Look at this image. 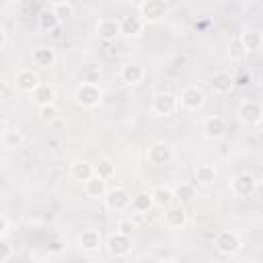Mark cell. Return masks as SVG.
I'll use <instances>...</instances> for the list:
<instances>
[{"instance_id": "27", "label": "cell", "mask_w": 263, "mask_h": 263, "mask_svg": "<svg viewBox=\"0 0 263 263\" xmlns=\"http://www.w3.org/2000/svg\"><path fill=\"white\" fill-rule=\"evenodd\" d=\"M33 99H35V103H37L39 107L51 105V103H55V88H53L51 84H41V86L33 92Z\"/></svg>"}, {"instance_id": "35", "label": "cell", "mask_w": 263, "mask_h": 263, "mask_svg": "<svg viewBox=\"0 0 263 263\" xmlns=\"http://www.w3.org/2000/svg\"><path fill=\"white\" fill-rule=\"evenodd\" d=\"M10 218L6 216V214H2L0 216V238H8V234H10Z\"/></svg>"}, {"instance_id": "32", "label": "cell", "mask_w": 263, "mask_h": 263, "mask_svg": "<svg viewBox=\"0 0 263 263\" xmlns=\"http://www.w3.org/2000/svg\"><path fill=\"white\" fill-rule=\"evenodd\" d=\"M37 115H39V119H41L43 123H53V121L60 117V107H58L55 103H51V105H43V107H39Z\"/></svg>"}, {"instance_id": "14", "label": "cell", "mask_w": 263, "mask_h": 263, "mask_svg": "<svg viewBox=\"0 0 263 263\" xmlns=\"http://www.w3.org/2000/svg\"><path fill=\"white\" fill-rule=\"evenodd\" d=\"M76 245H78V249L84 251V253H95V251H99L101 245H103L101 230H97V228H86V230H82V232L78 234V238H76Z\"/></svg>"}, {"instance_id": "29", "label": "cell", "mask_w": 263, "mask_h": 263, "mask_svg": "<svg viewBox=\"0 0 263 263\" xmlns=\"http://www.w3.org/2000/svg\"><path fill=\"white\" fill-rule=\"evenodd\" d=\"M95 175L97 177H101V179H111L113 175H115V162L111 160V158H107V156H103L97 164H95Z\"/></svg>"}, {"instance_id": "31", "label": "cell", "mask_w": 263, "mask_h": 263, "mask_svg": "<svg viewBox=\"0 0 263 263\" xmlns=\"http://www.w3.org/2000/svg\"><path fill=\"white\" fill-rule=\"evenodd\" d=\"M37 18H39V27H41L43 31H51V29H55V27H58V23H60V18L53 14V10H51V8L41 10Z\"/></svg>"}, {"instance_id": "30", "label": "cell", "mask_w": 263, "mask_h": 263, "mask_svg": "<svg viewBox=\"0 0 263 263\" xmlns=\"http://www.w3.org/2000/svg\"><path fill=\"white\" fill-rule=\"evenodd\" d=\"M49 8L53 10V14H55L60 21H66V18L74 16V4H72V2H68V0H60V2H53Z\"/></svg>"}, {"instance_id": "37", "label": "cell", "mask_w": 263, "mask_h": 263, "mask_svg": "<svg viewBox=\"0 0 263 263\" xmlns=\"http://www.w3.org/2000/svg\"><path fill=\"white\" fill-rule=\"evenodd\" d=\"M234 84H238V86H249L251 84V74L247 72V74H240L238 78H234Z\"/></svg>"}, {"instance_id": "10", "label": "cell", "mask_w": 263, "mask_h": 263, "mask_svg": "<svg viewBox=\"0 0 263 263\" xmlns=\"http://www.w3.org/2000/svg\"><path fill=\"white\" fill-rule=\"evenodd\" d=\"M226 132H228V123L222 115H210L201 123V134L208 140H220L226 136Z\"/></svg>"}, {"instance_id": "19", "label": "cell", "mask_w": 263, "mask_h": 263, "mask_svg": "<svg viewBox=\"0 0 263 263\" xmlns=\"http://www.w3.org/2000/svg\"><path fill=\"white\" fill-rule=\"evenodd\" d=\"M187 220H189V216H187L183 205H171V208L164 210V224L168 228H175V230L183 228L187 224Z\"/></svg>"}, {"instance_id": "2", "label": "cell", "mask_w": 263, "mask_h": 263, "mask_svg": "<svg viewBox=\"0 0 263 263\" xmlns=\"http://www.w3.org/2000/svg\"><path fill=\"white\" fill-rule=\"evenodd\" d=\"M179 107H181L179 97L175 92H168V90L154 92V97L150 101V113L154 117H171L173 113H177Z\"/></svg>"}, {"instance_id": "18", "label": "cell", "mask_w": 263, "mask_h": 263, "mask_svg": "<svg viewBox=\"0 0 263 263\" xmlns=\"http://www.w3.org/2000/svg\"><path fill=\"white\" fill-rule=\"evenodd\" d=\"M55 60H58V55H55V49L51 45H39L33 49V64L37 68H43V70L51 68L55 64Z\"/></svg>"}, {"instance_id": "8", "label": "cell", "mask_w": 263, "mask_h": 263, "mask_svg": "<svg viewBox=\"0 0 263 263\" xmlns=\"http://www.w3.org/2000/svg\"><path fill=\"white\" fill-rule=\"evenodd\" d=\"M41 84L43 82H41L39 74L33 68H21L14 74V86H16V90H21L25 95H33Z\"/></svg>"}, {"instance_id": "21", "label": "cell", "mask_w": 263, "mask_h": 263, "mask_svg": "<svg viewBox=\"0 0 263 263\" xmlns=\"http://www.w3.org/2000/svg\"><path fill=\"white\" fill-rule=\"evenodd\" d=\"M70 175H72L74 181L86 183L88 179L95 177V164H90L88 160H74L72 166H70Z\"/></svg>"}, {"instance_id": "5", "label": "cell", "mask_w": 263, "mask_h": 263, "mask_svg": "<svg viewBox=\"0 0 263 263\" xmlns=\"http://www.w3.org/2000/svg\"><path fill=\"white\" fill-rule=\"evenodd\" d=\"M179 97V105L187 111H197L205 105V92L201 86L197 84H187L181 88V92L177 95Z\"/></svg>"}, {"instance_id": "34", "label": "cell", "mask_w": 263, "mask_h": 263, "mask_svg": "<svg viewBox=\"0 0 263 263\" xmlns=\"http://www.w3.org/2000/svg\"><path fill=\"white\" fill-rule=\"evenodd\" d=\"M14 255V249L8 238H0V263H8L10 257Z\"/></svg>"}, {"instance_id": "33", "label": "cell", "mask_w": 263, "mask_h": 263, "mask_svg": "<svg viewBox=\"0 0 263 263\" xmlns=\"http://www.w3.org/2000/svg\"><path fill=\"white\" fill-rule=\"evenodd\" d=\"M226 53H228V58L230 60H242L245 55H247V49L242 47V43H240V37H234L230 43H228V49H226Z\"/></svg>"}, {"instance_id": "15", "label": "cell", "mask_w": 263, "mask_h": 263, "mask_svg": "<svg viewBox=\"0 0 263 263\" xmlns=\"http://www.w3.org/2000/svg\"><path fill=\"white\" fill-rule=\"evenodd\" d=\"M210 86H212V90H214L216 95H228L236 84H234V76H232L230 72H226V70H218V72L212 74V78H210Z\"/></svg>"}, {"instance_id": "16", "label": "cell", "mask_w": 263, "mask_h": 263, "mask_svg": "<svg viewBox=\"0 0 263 263\" xmlns=\"http://www.w3.org/2000/svg\"><path fill=\"white\" fill-rule=\"evenodd\" d=\"M144 76H146L144 68H142L140 64H134V62L123 64L121 70H119V78H121V82L127 84V86H138V84H142Z\"/></svg>"}, {"instance_id": "25", "label": "cell", "mask_w": 263, "mask_h": 263, "mask_svg": "<svg viewBox=\"0 0 263 263\" xmlns=\"http://www.w3.org/2000/svg\"><path fill=\"white\" fill-rule=\"evenodd\" d=\"M154 205H156V203H154L152 191H140V193H136L134 199H132V210L138 212V214H146V212H150Z\"/></svg>"}, {"instance_id": "39", "label": "cell", "mask_w": 263, "mask_h": 263, "mask_svg": "<svg viewBox=\"0 0 263 263\" xmlns=\"http://www.w3.org/2000/svg\"><path fill=\"white\" fill-rule=\"evenodd\" d=\"M0 47H2V49L6 47V29H4V27L0 29Z\"/></svg>"}, {"instance_id": "26", "label": "cell", "mask_w": 263, "mask_h": 263, "mask_svg": "<svg viewBox=\"0 0 263 263\" xmlns=\"http://www.w3.org/2000/svg\"><path fill=\"white\" fill-rule=\"evenodd\" d=\"M173 193H175V199L179 201V205H185L189 201H193L195 197V185L191 183H179L173 187Z\"/></svg>"}, {"instance_id": "9", "label": "cell", "mask_w": 263, "mask_h": 263, "mask_svg": "<svg viewBox=\"0 0 263 263\" xmlns=\"http://www.w3.org/2000/svg\"><path fill=\"white\" fill-rule=\"evenodd\" d=\"M175 158V150L171 144L166 142H154L148 146L146 150V160L150 164H156V166H162V164H168L171 160Z\"/></svg>"}, {"instance_id": "13", "label": "cell", "mask_w": 263, "mask_h": 263, "mask_svg": "<svg viewBox=\"0 0 263 263\" xmlns=\"http://www.w3.org/2000/svg\"><path fill=\"white\" fill-rule=\"evenodd\" d=\"M95 33L103 41H113L117 35H121V21L119 18H111V16L99 18L97 25H95Z\"/></svg>"}, {"instance_id": "41", "label": "cell", "mask_w": 263, "mask_h": 263, "mask_svg": "<svg viewBox=\"0 0 263 263\" xmlns=\"http://www.w3.org/2000/svg\"><path fill=\"white\" fill-rule=\"evenodd\" d=\"M261 51H263V45H261Z\"/></svg>"}, {"instance_id": "4", "label": "cell", "mask_w": 263, "mask_h": 263, "mask_svg": "<svg viewBox=\"0 0 263 263\" xmlns=\"http://www.w3.org/2000/svg\"><path fill=\"white\" fill-rule=\"evenodd\" d=\"M240 247H242V240L234 230H220L214 236V249L224 257L236 255L240 251Z\"/></svg>"}, {"instance_id": "28", "label": "cell", "mask_w": 263, "mask_h": 263, "mask_svg": "<svg viewBox=\"0 0 263 263\" xmlns=\"http://www.w3.org/2000/svg\"><path fill=\"white\" fill-rule=\"evenodd\" d=\"M21 142H23V132L18 127H6L2 132V146L4 148L12 150V148L21 146Z\"/></svg>"}, {"instance_id": "3", "label": "cell", "mask_w": 263, "mask_h": 263, "mask_svg": "<svg viewBox=\"0 0 263 263\" xmlns=\"http://www.w3.org/2000/svg\"><path fill=\"white\" fill-rule=\"evenodd\" d=\"M168 4L162 0H144L138 4V14L146 25H156L164 21V16H168Z\"/></svg>"}, {"instance_id": "1", "label": "cell", "mask_w": 263, "mask_h": 263, "mask_svg": "<svg viewBox=\"0 0 263 263\" xmlns=\"http://www.w3.org/2000/svg\"><path fill=\"white\" fill-rule=\"evenodd\" d=\"M74 103L82 109H92L103 101V88L97 82H80L72 95Z\"/></svg>"}, {"instance_id": "17", "label": "cell", "mask_w": 263, "mask_h": 263, "mask_svg": "<svg viewBox=\"0 0 263 263\" xmlns=\"http://www.w3.org/2000/svg\"><path fill=\"white\" fill-rule=\"evenodd\" d=\"M119 21H121V35H125V37H140L146 27V23L142 21L140 14H125Z\"/></svg>"}, {"instance_id": "20", "label": "cell", "mask_w": 263, "mask_h": 263, "mask_svg": "<svg viewBox=\"0 0 263 263\" xmlns=\"http://www.w3.org/2000/svg\"><path fill=\"white\" fill-rule=\"evenodd\" d=\"M238 37H240V43H242V47L247 49V53H251V51H261L263 33H261L259 29H245Z\"/></svg>"}, {"instance_id": "6", "label": "cell", "mask_w": 263, "mask_h": 263, "mask_svg": "<svg viewBox=\"0 0 263 263\" xmlns=\"http://www.w3.org/2000/svg\"><path fill=\"white\" fill-rule=\"evenodd\" d=\"M105 247H107V253H109L111 257L123 259V257H127V255L132 253V247H134V245H132V236H129V234H123V232L115 230V232H111V234L107 236Z\"/></svg>"}, {"instance_id": "11", "label": "cell", "mask_w": 263, "mask_h": 263, "mask_svg": "<svg viewBox=\"0 0 263 263\" xmlns=\"http://www.w3.org/2000/svg\"><path fill=\"white\" fill-rule=\"evenodd\" d=\"M257 189V179L251 173H238L232 181H230V191L236 197H251Z\"/></svg>"}, {"instance_id": "23", "label": "cell", "mask_w": 263, "mask_h": 263, "mask_svg": "<svg viewBox=\"0 0 263 263\" xmlns=\"http://www.w3.org/2000/svg\"><path fill=\"white\" fill-rule=\"evenodd\" d=\"M107 191H109V189H107V181L101 179V177H97V175L84 183V193H86V197H90V199L105 197Z\"/></svg>"}, {"instance_id": "12", "label": "cell", "mask_w": 263, "mask_h": 263, "mask_svg": "<svg viewBox=\"0 0 263 263\" xmlns=\"http://www.w3.org/2000/svg\"><path fill=\"white\" fill-rule=\"evenodd\" d=\"M238 119L245 125H259L263 121V105L257 101H242L238 105Z\"/></svg>"}, {"instance_id": "36", "label": "cell", "mask_w": 263, "mask_h": 263, "mask_svg": "<svg viewBox=\"0 0 263 263\" xmlns=\"http://www.w3.org/2000/svg\"><path fill=\"white\" fill-rule=\"evenodd\" d=\"M117 230H119V232H123V234H129V232L134 230L132 220H121V222H119V226H117Z\"/></svg>"}, {"instance_id": "7", "label": "cell", "mask_w": 263, "mask_h": 263, "mask_svg": "<svg viewBox=\"0 0 263 263\" xmlns=\"http://www.w3.org/2000/svg\"><path fill=\"white\" fill-rule=\"evenodd\" d=\"M105 199V208L109 212H125L132 208V195L125 187H113L107 191V195L103 197Z\"/></svg>"}, {"instance_id": "40", "label": "cell", "mask_w": 263, "mask_h": 263, "mask_svg": "<svg viewBox=\"0 0 263 263\" xmlns=\"http://www.w3.org/2000/svg\"><path fill=\"white\" fill-rule=\"evenodd\" d=\"M158 263H179V261L177 259H160Z\"/></svg>"}, {"instance_id": "24", "label": "cell", "mask_w": 263, "mask_h": 263, "mask_svg": "<svg viewBox=\"0 0 263 263\" xmlns=\"http://www.w3.org/2000/svg\"><path fill=\"white\" fill-rule=\"evenodd\" d=\"M152 197H154V203L162 210L171 208L173 201H175V193H173V187H166V185H158L152 189Z\"/></svg>"}, {"instance_id": "38", "label": "cell", "mask_w": 263, "mask_h": 263, "mask_svg": "<svg viewBox=\"0 0 263 263\" xmlns=\"http://www.w3.org/2000/svg\"><path fill=\"white\" fill-rule=\"evenodd\" d=\"M49 253H62V245H60L58 240L49 242Z\"/></svg>"}, {"instance_id": "22", "label": "cell", "mask_w": 263, "mask_h": 263, "mask_svg": "<svg viewBox=\"0 0 263 263\" xmlns=\"http://www.w3.org/2000/svg\"><path fill=\"white\" fill-rule=\"evenodd\" d=\"M193 177H195V181H197L201 187H210V185L216 181L218 171H216V166H212V164H197V166L193 168Z\"/></svg>"}]
</instances>
